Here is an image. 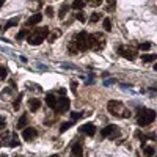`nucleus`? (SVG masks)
<instances>
[{"label":"nucleus","mask_w":157,"mask_h":157,"mask_svg":"<svg viewBox=\"0 0 157 157\" xmlns=\"http://www.w3.org/2000/svg\"><path fill=\"white\" fill-rule=\"evenodd\" d=\"M41 19H43V14L36 13V14H33L32 17H29V21L25 22V25H27V27H35V25H38L39 22H41Z\"/></svg>","instance_id":"12"},{"label":"nucleus","mask_w":157,"mask_h":157,"mask_svg":"<svg viewBox=\"0 0 157 157\" xmlns=\"http://www.w3.org/2000/svg\"><path fill=\"white\" fill-rule=\"evenodd\" d=\"M155 120V112L151 110V109H143L140 107L137 110V124L140 127H146L149 124H152Z\"/></svg>","instance_id":"1"},{"label":"nucleus","mask_w":157,"mask_h":157,"mask_svg":"<svg viewBox=\"0 0 157 157\" xmlns=\"http://www.w3.org/2000/svg\"><path fill=\"white\" fill-rule=\"evenodd\" d=\"M75 19H77L78 22H85V21H86V17H85V14H83V10L78 11V13H75Z\"/></svg>","instance_id":"27"},{"label":"nucleus","mask_w":157,"mask_h":157,"mask_svg":"<svg viewBox=\"0 0 157 157\" xmlns=\"http://www.w3.org/2000/svg\"><path fill=\"white\" fill-rule=\"evenodd\" d=\"M86 3L91 6H99V5H102V0H86Z\"/></svg>","instance_id":"32"},{"label":"nucleus","mask_w":157,"mask_h":157,"mask_svg":"<svg viewBox=\"0 0 157 157\" xmlns=\"http://www.w3.org/2000/svg\"><path fill=\"white\" fill-rule=\"evenodd\" d=\"M46 104L50 107V109H55V104H57V98L54 94H47L46 96Z\"/></svg>","instance_id":"15"},{"label":"nucleus","mask_w":157,"mask_h":157,"mask_svg":"<svg viewBox=\"0 0 157 157\" xmlns=\"http://www.w3.org/2000/svg\"><path fill=\"white\" fill-rule=\"evenodd\" d=\"M0 146H2V143H0Z\"/></svg>","instance_id":"42"},{"label":"nucleus","mask_w":157,"mask_h":157,"mask_svg":"<svg viewBox=\"0 0 157 157\" xmlns=\"http://www.w3.org/2000/svg\"><path fill=\"white\" fill-rule=\"evenodd\" d=\"M115 8H116V3H115V0H109V3L105 5V11L112 13V11H115Z\"/></svg>","instance_id":"22"},{"label":"nucleus","mask_w":157,"mask_h":157,"mask_svg":"<svg viewBox=\"0 0 157 157\" xmlns=\"http://www.w3.org/2000/svg\"><path fill=\"white\" fill-rule=\"evenodd\" d=\"M118 54L124 57L126 60H135L137 58V49L130 47V46H120L118 47Z\"/></svg>","instance_id":"6"},{"label":"nucleus","mask_w":157,"mask_h":157,"mask_svg":"<svg viewBox=\"0 0 157 157\" xmlns=\"http://www.w3.org/2000/svg\"><path fill=\"white\" fill-rule=\"evenodd\" d=\"M25 86H27V90H35V93H41V86L36 85V83H32V82H27L25 83Z\"/></svg>","instance_id":"16"},{"label":"nucleus","mask_w":157,"mask_h":157,"mask_svg":"<svg viewBox=\"0 0 157 157\" xmlns=\"http://www.w3.org/2000/svg\"><path fill=\"white\" fill-rule=\"evenodd\" d=\"M2 157H6V155H2Z\"/></svg>","instance_id":"41"},{"label":"nucleus","mask_w":157,"mask_h":157,"mask_svg":"<svg viewBox=\"0 0 157 157\" xmlns=\"http://www.w3.org/2000/svg\"><path fill=\"white\" fill-rule=\"evenodd\" d=\"M107 110H109V113H112L113 116H118V118H129L130 116V112L124 107V104L121 101H109Z\"/></svg>","instance_id":"3"},{"label":"nucleus","mask_w":157,"mask_h":157,"mask_svg":"<svg viewBox=\"0 0 157 157\" xmlns=\"http://www.w3.org/2000/svg\"><path fill=\"white\" fill-rule=\"evenodd\" d=\"M71 157H83V146L80 141H75L71 149Z\"/></svg>","instance_id":"11"},{"label":"nucleus","mask_w":157,"mask_h":157,"mask_svg":"<svg viewBox=\"0 0 157 157\" xmlns=\"http://www.w3.org/2000/svg\"><path fill=\"white\" fill-rule=\"evenodd\" d=\"M11 146H17L19 145V141H17V137H16V134L13 135V140H11V143H10Z\"/></svg>","instance_id":"35"},{"label":"nucleus","mask_w":157,"mask_h":157,"mask_svg":"<svg viewBox=\"0 0 157 157\" xmlns=\"http://www.w3.org/2000/svg\"><path fill=\"white\" fill-rule=\"evenodd\" d=\"M21 101H22V94H19V98L14 101V104H13V109H14V110H19V107H21Z\"/></svg>","instance_id":"31"},{"label":"nucleus","mask_w":157,"mask_h":157,"mask_svg":"<svg viewBox=\"0 0 157 157\" xmlns=\"http://www.w3.org/2000/svg\"><path fill=\"white\" fill-rule=\"evenodd\" d=\"M104 29H105L107 32H112V21H110L109 17L104 19Z\"/></svg>","instance_id":"28"},{"label":"nucleus","mask_w":157,"mask_h":157,"mask_svg":"<svg viewBox=\"0 0 157 157\" xmlns=\"http://www.w3.org/2000/svg\"><path fill=\"white\" fill-rule=\"evenodd\" d=\"M60 35H61V32H60V30H55V32L52 33L50 36H47V38H49V43H55V39H57Z\"/></svg>","instance_id":"24"},{"label":"nucleus","mask_w":157,"mask_h":157,"mask_svg":"<svg viewBox=\"0 0 157 157\" xmlns=\"http://www.w3.org/2000/svg\"><path fill=\"white\" fill-rule=\"evenodd\" d=\"M83 6H85V0H74V3H72V8L74 10H83Z\"/></svg>","instance_id":"17"},{"label":"nucleus","mask_w":157,"mask_h":157,"mask_svg":"<svg viewBox=\"0 0 157 157\" xmlns=\"http://www.w3.org/2000/svg\"><path fill=\"white\" fill-rule=\"evenodd\" d=\"M27 124H29V115L24 113V115L19 118V121H17V124H16V129H24V127H27Z\"/></svg>","instance_id":"13"},{"label":"nucleus","mask_w":157,"mask_h":157,"mask_svg":"<svg viewBox=\"0 0 157 157\" xmlns=\"http://www.w3.org/2000/svg\"><path fill=\"white\" fill-rule=\"evenodd\" d=\"M50 157H60V155H57V154H55V155H50Z\"/></svg>","instance_id":"40"},{"label":"nucleus","mask_w":157,"mask_h":157,"mask_svg":"<svg viewBox=\"0 0 157 157\" xmlns=\"http://www.w3.org/2000/svg\"><path fill=\"white\" fill-rule=\"evenodd\" d=\"M49 36V27H39V29H35L32 33H29L27 36V41L30 46H39L44 39Z\"/></svg>","instance_id":"2"},{"label":"nucleus","mask_w":157,"mask_h":157,"mask_svg":"<svg viewBox=\"0 0 157 157\" xmlns=\"http://www.w3.org/2000/svg\"><path fill=\"white\" fill-rule=\"evenodd\" d=\"M71 43L75 46V49H77L78 52H85V50L88 49V33H86V32H78V33H75V36L72 38Z\"/></svg>","instance_id":"5"},{"label":"nucleus","mask_w":157,"mask_h":157,"mask_svg":"<svg viewBox=\"0 0 157 157\" xmlns=\"http://www.w3.org/2000/svg\"><path fill=\"white\" fill-rule=\"evenodd\" d=\"M46 14H47L49 17H54V8H52V6L46 8Z\"/></svg>","instance_id":"34"},{"label":"nucleus","mask_w":157,"mask_h":157,"mask_svg":"<svg viewBox=\"0 0 157 157\" xmlns=\"http://www.w3.org/2000/svg\"><path fill=\"white\" fill-rule=\"evenodd\" d=\"M143 151H145V155L146 157H152L154 152H155V149L152 146H143Z\"/></svg>","instance_id":"19"},{"label":"nucleus","mask_w":157,"mask_h":157,"mask_svg":"<svg viewBox=\"0 0 157 157\" xmlns=\"http://www.w3.org/2000/svg\"><path fill=\"white\" fill-rule=\"evenodd\" d=\"M71 126H72V121H66V123H63V124L60 126V132H61V134H63V132H66V130H68Z\"/></svg>","instance_id":"25"},{"label":"nucleus","mask_w":157,"mask_h":157,"mask_svg":"<svg viewBox=\"0 0 157 157\" xmlns=\"http://www.w3.org/2000/svg\"><path fill=\"white\" fill-rule=\"evenodd\" d=\"M78 132L85 134V135H88V137H93V135L96 134V126H94L93 123H86V124H83V126L78 127Z\"/></svg>","instance_id":"9"},{"label":"nucleus","mask_w":157,"mask_h":157,"mask_svg":"<svg viewBox=\"0 0 157 157\" xmlns=\"http://www.w3.org/2000/svg\"><path fill=\"white\" fill-rule=\"evenodd\" d=\"M38 137V130L35 127H27V129H24V132H22V138L25 141H32Z\"/></svg>","instance_id":"10"},{"label":"nucleus","mask_w":157,"mask_h":157,"mask_svg":"<svg viewBox=\"0 0 157 157\" xmlns=\"http://www.w3.org/2000/svg\"><path fill=\"white\" fill-rule=\"evenodd\" d=\"M17 19H11V21H8L6 24H5V27L2 29V30H6V29H11V27H16V25H17Z\"/></svg>","instance_id":"21"},{"label":"nucleus","mask_w":157,"mask_h":157,"mask_svg":"<svg viewBox=\"0 0 157 157\" xmlns=\"http://www.w3.org/2000/svg\"><path fill=\"white\" fill-rule=\"evenodd\" d=\"M151 46H152L151 43H140V44H138V49H140V50H149Z\"/></svg>","instance_id":"30"},{"label":"nucleus","mask_w":157,"mask_h":157,"mask_svg":"<svg viewBox=\"0 0 157 157\" xmlns=\"http://www.w3.org/2000/svg\"><path fill=\"white\" fill-rule=\"evenodd\" d=\"M118 135H120V129H118V126L115 124H109L102 129V137H107V138H118Z\"/></svg>","instance_id":"7"},{"label":"nucleus","mask_w":157,"mask_h":157,"mask_svg":"<svg viewBox=\"0 0 157 157\" xmlns=\"http://www.w3.org/2000/svg\"><path fill=\"white\" fill-rule=\"evenodd\" d=\"M29 33H30V32H29L27 29H24V30H21V32H19V33L16 35V39H17V41H21V39L27 38V36H29Z\"/></svg>","instance_id":"18"},{"label":"nucleus","mask_w":157,"mask_h":157,"mask_svg":"<svg viewBox=\"0 0 157 157\" xmlns=\"http://www.w3.org/2000/svg\"><path fill=\"white\" fill-rule=\"evenodd\" d=\"M58 93H60V94H64V93H66V90H64V88H60Z\"/></svg>","instance_id":"38"},{"label":"nucleus","mask_w":157,"mask_h":157,"mask_svg":"<svg viewBox=\"0 0 157 157\" xmlns=\"http://www.w3.org/2000/svg\"><path fill=\"white\" fill-rule=\"evenodd\" d=\"M99 19H101V14H99V13H93V14L90 16V22H91V24H96Z\"/></svg>","instance_id":"29"},{"label":"nucleus","mask_w":157,"mask_h":157,"mask_svg":"<svg viewBox=\"0 0 157 157\" xmlns=\"http://www.w3.org/2000/svg\"><path fill=\"white\" fill-rule=\"evenodd\" d=\"M155 58H157V57H155L154 54H148V55H143V57H141V60H143V61H145V63H149V61H154Z\"/></svg>","instance_id":"26"},{"label":"nucleus","mask_w":157,"mask_h":157,"mask_svg":"<svg viewBox=\"0 0 157 157\" xmlns=\"http://www.w3.org/2000/svg\"><path fill=\"white\" fill-rule=\"evenodd\" d=\"M68 10H69V6H68V5H63V6L60 8V13H58V17H60V19H64V16H66V13H68Z\"/></svg>","instance_id":"20"},{"label":"nucleus","mask_w":157,"mask_h":157,"mask_svg":"<svg viewBox=\"0 0 157 157\" xmlns=\"http://www.w3.org/2000/svg\"><path fill=\"white\" fill-rule=\"evenodd\" d=\"M69 105H71V101L68 98H61V99H57V104H55V112L57 113H66L69 110Z\"/></svg>","instance_id":"8"},{"label":"nucleus","mask_w":157,"mask_h":157,"mask_svg":"<svg viewBox=\"0 0 157 157\" xmlns=\"http://www.w3.org/2000/svg\"><path fill=\"white\" fill-rule=\"evenodd\" d=\"M0 30H2V29H0Z\"/></svg>","instance_id":"43"},{"label":"nucleus","mask_w":157,"mask_h":157,"mask_svg":"<svg viewBox=\"0 0 157 157\" xmlns=\"http://www.w3.org/2000/svg\"><path fill=\"white\" fill-rule=\"evenodd\" d=\"M39 107H41V101H39V99H30L29 101V109L32 112H38Z\"/></svg>","instance_id":"14"},{"label":"nucleus","mask_w":157,"mask_h":157,"mask_svg":"<svg viewBox=\"0 0 157 157\" xmlns=\"http://www.w3.org/2000/svg\"><path fill=\"white\" fill-rule=\"evenodd\" d=\"M105 35L104 33H93L88 35V49L94 50V52H101L104 47H105Z\"/></svg>","instance_id":"4"},{"label":"nucleus","mask_w":157,"mask_h":157,"mask_svg":"<svg viewBox=\"0 0 157 157\" xmlns=\"http://www.w3.org/2000/svg\"><path fill=\"white\" fill-rule=\"evenodd\" d=\"M5 124H6L5 116H2V115H0V129H3V127H5Z\"/></svg>","instance_id":"37"},{"label":"nucleus","mask_w":157,"mask_h":157,"mask_svg":"<svg viewBox=\"0 0 157 157\" xmlns=\"http://www.w3.org/2000/svg\"><path fill=\"white\" fill-rule=\"evenodd\" d=\"M3 5H5V0H0V8H2Z\"/></svg>","instance_id":"39"},{"label":"nucleus","mask_w":157,"mask_h":157,"mask_svg":"<svg viewBox=\"0 0 157 157\" xmlns=\"http://www.w3.org/2000/svg\"><path fill=\"white\" fill-rule=\"evenodd\" d=\"M71 116H72V121H75V120H78L80 116H83V113H78V112H72L71 113Z\"/></svg>","instance_id":"33"},{"label":"nucleus","mask_w":157,"mask_h":157,"mask_svg":"<svg viewBox=\"0 0 157 157\" xmlns=\"http://www.w3.org/2000/svg\"><path fill=\"white\" fill-rule=\"evenodd\" d=\"M2 91H3V93H2V98H5V96H10V94L13 93V91H11L10 88H3Z\"/></svg>","instance_id":"36"},{"label":"nucleus","mask_w":157,"mask_h":157,"mask_svg":"<svg viewBox=\"0 0 157 157\" xmlns=\"http://www.w3.org/2000/svg\"><path fill=\"white\" fill-rule=\"evenodd\" d=\"M8 77V69L6 66H0V80H5Z\"/></svg>","instance_id":"23"}]
</instances>
